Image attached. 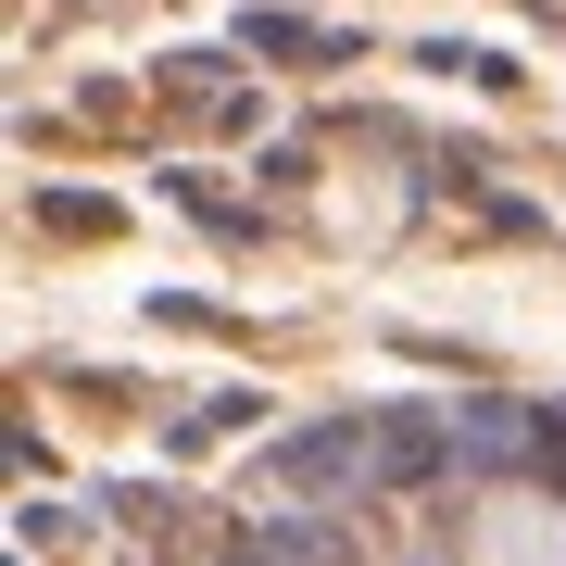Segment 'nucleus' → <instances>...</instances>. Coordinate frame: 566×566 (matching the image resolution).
Instances as JSON below:
<instances>
[{
    "label": "nucleus",
    "mask_w": 566,
    "mask_h": 566,
    "mask_svg": "<svg viewBox=\"0 0 566 566\" xmlns=\"http://www.w3.org/2000/svg\"><path fill=\"white\" fill-rule=\"evenodd\" d=\"M214 566H566V378H403L290 416Z\"/></svg>",
    "instance_id": "obj_1"
}]
</instances>
